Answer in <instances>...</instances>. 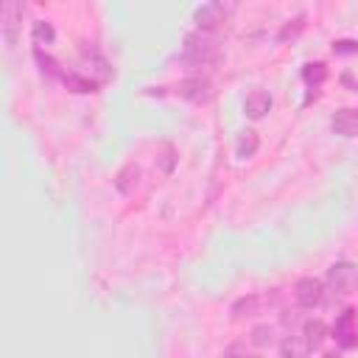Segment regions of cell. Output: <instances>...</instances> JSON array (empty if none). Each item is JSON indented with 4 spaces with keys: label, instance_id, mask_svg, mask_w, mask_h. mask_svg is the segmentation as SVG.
<instances>
[{
    "label": "cell",
    "instance_id": "6da1fadb",
    "mask_svg": "<svg viewBox=\"0 0 358 358\" xmlns=\"http://www.w3.org/2000/svg\"><path fill=\"white\" fill-rule=\"evenodd\" d=\"M218 56V42L213 39V34L204 31H190L185 34V45H182V59L190 64H210Z\"/></svg>",
    "mask_w": 358,
    "mask_h": 358
},
{
    "label": "cell",
    "instance_id": "7a4b0ae2",
    "mask_svg": "<svg viewBox=\"0 0 358 358\" xmlns=\"http://www.w3.org/2000/svg\"><path fill=\"white\" fill-rule=\"evenodd\" d=\"M235 6L232 3H204L193 11V22H196V31H204V34H213L221 22H227V14H232Z\"/></svg>",
    "mask_w": 358,
    "mask_h": 358
},
{
    "label": "cell",
    "instance_id": "3957f363",
    "mask_svg": "<svg viewBox=\"0 0 358 358\" xmlns=\"http://www.w3.org/2000/svg\"><path fill=\"white\" fill-rule=\"evenodd\" d=\"M22 17H25V6L22 3H6L3 6V42H6V48H14L20 42Z\"/></svg>",
    "mask_w": 358,
    "mask_h": 358
},
{
    "label": "cell",
    "instance_id": "277c9868",
    "mask_svg": "<svg viewBox=\"0 0 358 358\" xmlns=\"http://www.w3.org/2000/svg\"><path fill=\"white\" fill-rule=\"evenodd\" d=\"M355 277H358V268H355L350 260H338V263H330V266H327L324 282H327L333 291H338V294H347V291L352 288Z\"/></svg>",
    "mask_w": 358,
    "mask_h": 358
},
{
    "label": "cell",
    "instance_id": "5b68a950",
    "mask_svg": "<svg viewBox=\"0 0 358 358\" xmlns=\"http://www.w3.org/2000/svg\"><path fill=\"white\" fill-rule=\"evenodd\" d=\"M294 299H296V305L299 308H316L322 299H324V282L322 280H316V277H302V280H296V285H294Z\"/></svg>",
    "mask_w": 358,
    "mask_h": 358
},
{
    "label": "cell",
    "instance_id": "8992f818",
    "mask_svg": "<svg viewBox=\"0 0 358 358\" xmlns=\"http://www.w3.org/2000/svg\"><path fill=\"white\" fill-rule=\"evenodd\" d=\"M333 338L338 341V347L352 350L358 347V324H355V310L347 308L344 313H338L336 324H333Z\"/></svg>",
    "mask_w": 358,
    "mask_h": 358
},
{
    "label": "cell",
    "instance_id": "52a82bcc",
    "mask_svg": "<svg viewBox=\"0 0 358 358\" xmlns=\"http://www.w3.org/2000/svg\"><path fill=\"white\" fill-rule=\"evenodd\" d=\"M176 90H179V95H182L185 101H190V103H207V101L213 98V84H210V78H204V76L182 78Z\"/></svg>",
    "mask_w": 358,
    "mask_h": 358
},
{
    "label": "cell",
    "instance_id": "ba28073f",
    "mask_svg": "<svg viewBox=\"0 0 358 358\" xmlns=\"http://www.w3.org/2000/svg\"><path fill=\"white\" fill-rule=\"evenodd\" d=\"M271 106H274V98H271L266 90H252V92L243 98V115H246L249 120L266 117V115L271 112Z\"/></svg>",
    "mask_w": 358,
    "mask_h": 358
},
{
    "label": "cell",
    "instance_id": "9c48e42d",
    "mask_svg": "<svg viewBox=\"0 0 358 358\" xmlns=\"http://www.w3.org/2000/svg\"><path fill=\"white\" fill-rule=\"evenodd\" d=\"M330 129H333V134L347 137V140L358 137V109H350V106L336 109L330 117Z\"/></svg>",
    "mask_w": 358,
    "mask_h": 358
},
{
    "label": "cell",
    "instance_id": "30bf717a",
    "mask_svg": "<svg viewBox=\"0 0 358 358\" xmlns=\"http://www.w3.org/2000/svg\"><path fill=\"white\" fill-rule=\"evenodd\" d=\"M81 56H84V62H87V67H90V78L101 87V84H106L112 76H115V67L109 64V59H103L101 53H95V50H81Z\"/></svg>",
    "mask_w": 358,
    "mask_h": 358
},
{
    "label": "cell",
    "instance_id": "8fae6325",
    "mask_svg": "<svg viewBox=\"0 0 358 358\" xmlns=\"http://www.w3.org/2000/svg\"><path fill=\"white\" fill-rule=\"evenodd\" d=\"M115 187L120 196H131L140 187V165L137 162H126L117 173H115Z\"/></svg>",
    "mask_w": 358,
    "mask_h": 358
},
{
    "label": "cell",
    "instance_id": "7c38bea8",
    "mask_svg": "<svg viewBox=\"0 0 358 358\" xmlns=\"http://www.w3.org/2000/svg\"><path fill=\"white\" fill-rule=\"evenodd\" d=\"M260 308H263V296H257V294H246V296H241V299L232 302L229 313H232V322H243V319L257 316Z\"/></svg>",
    "mask_w": 358,
    "mask_h": 358
},
{
    "label": "cell",
    "instance_id": "4fadbf2b",
    "mask_svg": "<svg viewBox=\"0 0 358 358\" xmlns=\"http://www.w3.org/2000/svg\"><path fill=\"white\" fill-rule=\"evenodd\" d=\"M302 338H305L308 350H319L327 338V324L322 319H305L302 322Z\"/></svg>",
    "mask_w": 358,
    "mask_h": 358
},
{
    "label": "cell",
    "instance_id": "5bb4252c",
    "mask_svg": "<svg viewBox=\"0 0 358 358\" xmlns=\"http://www.w3.org/2000/svg\"><path fill=\"white\" fill-rule=\"evenodd\" d=\"M176 162H179V154H176L173 143H159V145H157V154H154V165H157V171L168 176V173H173Z\"/></svg>",
    "mask_w": 358,
    "mask_h": 358
},
{
    "label": "cell",
    "instance_id": "9a60e30c",
    "mask_svg": "<svg viewBox=\"0 0 358 358\" xmlns=\"http://www.w3.org/2000/svg\"><path fill=\"white\" fill-rule=\"evenodd\" d=\"M62 81H64V87H67L70 92H78V95L98 90V84H95L90 76H81V73H76V70H64V73H62Z\"/></svg>",
    "mask_w": 358,
    "mask_h": 358
},
{
    "label": "cell",
    "instance_id": "2e32d148",
    "mask_svg": "<svg viewBox=\"0 0 358 358\" xmlns=\"http://www.w3.org/2000/svg\"><path fill=\"white\" fill-rule=\"evenodd\" d=\"M257 148H260V137H257V131H255V129L241 131V137H238V143H235V154H238V159H252V157L257 154Z\"/></svg>",
    "mask_w": 358,
    "mask_h": 358
},
{
    "label": "cell",
    "instance_id": "e0dca14e",
    "mask_svg": "<svg viewBox=\"0 0 358 358\" xmlns=\"http://www.w3.org/2000/svg\"><path fill=\"white\" fill-rule=\"evenodd\" d=\"M302 78L310 90H319L327 81V64L324 62H305L302 64Z\"/></svg>",
    "mask_w": 358,
    "mask_h": 358
},
{
    "label": "cell",
    "instance_id": "ac0fdd59",
    "mask_svg": "<svg viewBox=\"0 0 358 358\" xmlns=\"http://www.w3.org/2000/svg\"><path fill=\"white\" fill-rule=\"evenodd\" d=\"M31 39H34L36 48H48V45H53V39H56V28H53L48 20H34V22H31Z\"/></svg>",
    "mask_w": 358,
    "mask_h": 358
},
{
    "label": "cell",
    "instance_id": "d6986e66",
    "mask_svg": "<svg viewBox=\"0 0 358 358\" xmlns=\"http://www.w3.org/2000/svg\"><path fill=\"white\" fill-rule=\"evenodd\" d=\"M308 344L302 336H285L280 341V358H308Z\"/></svg>",
    "mask_w": 358,
    "mask_h": 358
},
{
    "label": "cell",
    "instance_id": "ffe728a7",
    "mask_svg": "<svg viewBox=\"0 0 358 358\" xmlns=\"http://www.w3.org/2000/svg\"><path fill=\"white\" fill-rule=\"evenodd\" d=\"M34 62H36V67H39V73H42L45 78H56V76L62 78V73H64V70L59 67V62H56L50 53H45L42 48L34 50Z\"/></svg>",
    "mask_w": 358,
    "mask_h": 358
},
{
    "label": "cell",
    "instance_id": "44dd1931",
    "mask_svg": "<svg viewBox=\"0 0 358 358\" xmlns=\"http://www.w3.org/2000/svg\"><path fill=\"white\" fill-rule=\"evenodd\" d=\"M249 341H252L257 350H266V347H271V344L277 341V330H274L271 324H255L252 333H249Z\"/></svg>",
    "mask_w": 358,
    "mask_h": 358
},
{
    "label": "cell",
    "instance_id": "7402d4cb",
    "mask_svg": "<svg viewBox=\"0 0 358 358\" xmlns=\"http://www.w3.org/2000/svg\"><path fill=\"white\" fill-rule=\"evenodd\" d=\"M305 28V14H296L294 20H288L282 28H280V42H288V39H296Z\"/></svg>",
    "mask_w": 358,
    "mask_h": 358
},
{
    "label": "cell",
    "instance_id": "603a6c76",
    "mask_svg": "<svg viewBox=\"0 0 358 358\" xmlns=\"http://www.w3.org/2000/svg\"><path fill=\"white\" fill-rule=\"evenodd\" d=\"M333 53L336 56H358V39H336Z\"/></svg>",
    "mask_w": 358,
    "mask_h": 358
},
{
    "label": "cell",
    "instance_id": "cb8c5ba5",
    "mask_svg": "<svg viewBox=\"0 0 358 358\" xmlns=\"http://www.w3.org/2000/svg\"><path fill=\"white\" fill-rule=\"evenodd\" d=\"M224 358H257V355H252V352H241V350H229Z\"/></svg>",
    "mask_w": 358,
    "mask_h": 358
}]
</instances>
